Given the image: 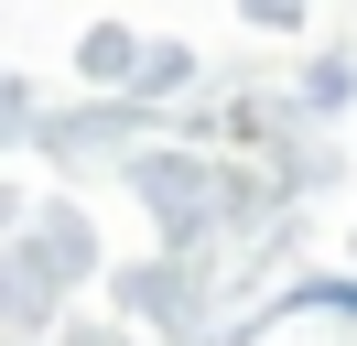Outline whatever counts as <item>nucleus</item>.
Here are the masks:
<instances>
[]
</instances>
